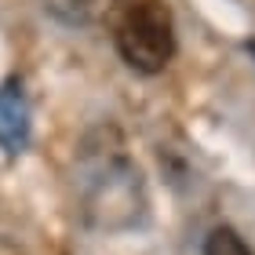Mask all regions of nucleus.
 I'll return each instance as SVG.
<instances>
[{
	"mask_svg": "<svg viewBox=\"0 0 255 255\" xmlns=\"http://www.w3.org/2000/svg\"><path fill=\"white\" fill-rule=\"evenodd\" d=\"M29 99L22 91L18 77H7L0 84V149L4 153H22L29 146Z\"/></svg>",
	"mask_w": 255,
	"mask_h": 255,
	"instance_id": "3",
	"label": "nucleus"
},
{
	"mask_svg": "<svg viewBox=\"0 0 255 255\" xmlns=\"http://www.w3.org/2000/svg\"><path fill=\"white\" fill-rule=\"evenodd\" d=\"M69 4L77 7V18H88V11H95L102 4H110V0H69Z\"/></svg>",
	"mask_w": 255,
	"mask_h": 255,
	"instance_id": "5",
	"label": "nucleus"
},
{
	"mask_svg": "<svg viewBox=\"0 0 255 255\" xmlns=\"http://www.w3.org/2000/svg\"><path fill=\"white\" fill-rule=\"evenodd\" d=\"M204 255H252V248L234 226H215L204 237Z\"/></svg>",
	"mask_w": 255,
	"mask_h": 255,
	"instance_id": "4",
	"label": "nucleus"
},
{
	"mask_svg": "<svg viewBox=\"0 0 255 255\" xmlns=\"http://www.w3.org/2000/svg\"><path fill=\"white\" fill-rule=\"evenodd\" d=\"M88 219L102 230H113V212H124V226H131L142 212V186H138V171L117 160L106 164V175L95 179V190L88 197Z\"/></svg>",
	"mask_w": 255,
	"mask_h": 255,
	"instance_id": "2",
	"label": "nucleus"
},
{
	"mask_svg": "<svg viewBox=\"0 0 255 255\" xmlns=\"http://www.w3.org/2000/svg\"><path fill=\"white\" fill-rule=\"evenodd\" d=\"M117 55L142 77H153L175 59V18L164 0H138L113 29Z\"/></svg>",
	"mask_w": 255,
	"mask_h": 255,
	"instance_id": "1",
	"label": "nucleus"
}]
</instances>
